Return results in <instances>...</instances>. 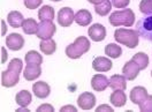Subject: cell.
Listing matches in <instances>:
<instances>
[{
  "mask_svg": "<svg viewBox=\"0 0 152 112\" xmlns=\"http://www.w3.org/2000/svg\"><path fill=\"white\" fill-rule=\"evenodd\" d=\"M114 38H115V41L118 43L129 47V49L136 47L138 45V42H140L138 32L136 30H132V29H116L115 32H114Z\"/></svg>",
  "mask_w": 152,
  "mask_h": 112,
  "instance_id": "1",
  "label": "cell"
},
{
  "mask_svg": "<svg viewBox=\"0 0 152 112\" xmlns=\"http://www.w3.org/2000/svg\"><path fill=\"white\" fill-rule=\"evenodd\" d=\"M90 50V42L84 36H80L66 47V56L70 59H78Z\"/></svg>",
  "mask_w": 152,
  "mask_h": 112,
  "instance_id": "2",
  "label": "cell"
},
{
  "mask_svg": "<svg viewBox=\"0 0 152 112\" xmlns=\"http://www.w3.org/2000/svg\"><path fill=\"white\" fill-rule=\"evenodd\" d=\"M110 23L114 26V27H120V26H124V27H132L135 21V14H134L133 10H116L111 14L110 16Z\"/></svg>",
  "mask_w": 152,
  "mask_h": 112,
  "instance_id": "3",
  "label": "cell"
},
{
  "mask_svg": "<svg viewBox=\"0 0 152 112\" xmlns=\"http://www.w3.org/2000/svg\"><path fill=\"white\" fill-rule=\"evenodd\" d=\"M136 29L140 36L152 43V13L146 18L140 20L136 24Z\"/></svg>",
  "mask_w": 152,
  "mask_h": 112,
  "instance_id": "4",
  "label": "cell"
},
{
  "mask_svg": "<svg viewBox=\"0 0 152 112\" xmlns=\"http://www.w3.org/2000/svg\"><path fill=\"white\" fill-rule=\"evenodd\" d=\"M56 31H57L56 24L52 21H40V23L38 24V30L36 35L40 41L50 39L56 34Z\"/></svg>",
  "mask_w": 152,
  "mask_h": 112,
  "instance_id": "5",
  "label": "cell"
},
{
  "mask_svg": "<svg viewBox=\"0 0 152 112\" xmlns=\"http://www.w3.org/2000/svg\"><path fill=\"white\" fill-rule=\"evenodd\" d=\"M74 19H75V14L70 7H64L58 13V22L61 27H65V28L69 27L73 23Z\"/></svg>",
  "mask_w": 152,
  "mask_h": 112,
  "instance_id": "6",
  "label": "cell"
},
{
  "mask_svg": "<svg viewBox=\"0 0 152 112\" xmlns=\"http://www.w3.org/2000/svg\"><path fill=\"white\" fill-rule=\"evenodd\" d=\"M20 80V73L18 72H14V71H4L1 73V84L6 88H10V87H14L16 85Z\"/></svg>",
  "mask_w": 152,
  "mask_h": 112,
  "instance_id": "7",
  "label": "cell"
},
{
  "mask_svg": "<svg viewBox=\"0 0 152 112\" xmlns=\"http://www.w3.org/2000/svg\"><path fill=\"white\" fill-rule=\"evenodd\" d=\"M77 104L82 110H91L96 105V97L91 93H82L77 98Z\"/></svg>",
  "mask_w": 152,
  "mask_h": 112,
  "instance_id": "8",
  "label": "cell"
},
{
  "mask_svg": "<svg viewBox=\"0 0 152 112\" xmlns=\"http://www.w3.org/2000/svg\"><path fill=\"white\" fill-rule=\"evenodd\" d=\"M88 34H89V37L91 38L92 41H95V42H102L106 37V28H105L103 24L96 23V24H92L89 28Z\"/></svg>",
  "mask_w": 152,
  "mask_h": 112,
  "instance_id": "9",
  "label": "cell"
},
{
  "mask_svg": "<svg viewBox=\"0 0 152 112\" xmlns=\"http://www.w3.org/2000/svg\"><path fill=\"white\" fill-rule=\"evenodd\" d=\"M141 68L140 66L137 65L134 60H130V61H127L124 64V68H122V73H124V77L129 81H133L137 77V75L140 73Z\"/></svg>",
  "mask_w": 152,
  "mask_h": 112,
  "instance_id": "10",
  "label": "cell"
},
{
  "mask_svg": "<svg viewBox=\"0 0 152 112\" xmlns=\"http://www.w3.org/2000/svg\"><path fill=\"white\" fill-rule=\"evenodd\" d=\"M24 45V38L20 34H10L8 37H6V46L13 50L19 51Z\"/></svg>",
  "mask_w": 152,
  "mask_h": 112,
  "instance_id": "11",
  "label": "cell"
},
{
  "mask_svg": "<svg viewBox=\"0 0 152 112\" xmlns=\"http://www.w3.org/2000/svg\"><path fill=\"white\" fill-rule=\"evenodd\" d=\"M112 66V61L105 57H97L92 61V68L97 72H108Z\"/></svg>",
  "mask_w": 152,
  "mask_h": 112,
  "instance_id": "12",
  "label": "cell"
},
{
  "mask_svg": "<svg viewBox=\"0 0 152 112\" xmlns=\"http://www.w3.org/2000/svg\"><path fill=\"white\" fill-rule=\"evenodd\" d=\"M32 91L35 94V96L38 98H46L51 93V88L46 82L38 81L32 85Z\"/></svg>",
  "mask_w": 152,
  "mask_h": 112,
  "instance_id": "13",
  "label": "cell"
},
{
  "mask_svg": "<svg viewBox=\"0 0 152 112\" xmlns=\"http://www.w3.org/2000/svg\"><path fill=\"white\" fill-rule=\"evenodd\" d=\"M91 85L92 89L96 91H104L105 89L108 87V79L103 74H96L91 79Z\"/></svg>",
  "mask_w": 152,
  "mask_h": 112,
  "instance_id": "14",
  "label": "cell"
},
{
  "mask_svg": "<svg viewBox=\"0 0 152 112\" xmlns=\"http://www.w3.org/2000/svg\"><path fill=\"white\" fill-rule=\"evenodd\" d=\"M40 74H42V67L40 65H36V64H28L23 72L24 79L28 81L36 80Z\"/></svg>",
  "mask_w": 152,
  "mask_h": 112,
  "instance_id": "15",
  "label": "cell"
},
{
  "mask_svg": "<svg viewBox=\"0 0 152 112\" xmlns=\"http://www.w3.org/2000/svg\"><path fill=\"white\" fill-rule=\"evenodd\" d=\"M148 90L144 87H135L133 90L130 91V101L134 104H141V103L148 97Z\"/></svg>",
  "mask_w": 152,
  "mask_h": 112,
  "instance_id": "16",
  "label": "cell"
},
{
  "mask_svg": "<svg viewBox=\"0 0 152 112\" xmlns=\"http://www.w3.org/2000/svg\"><path fill=\"white\" fill-rule=\"evenodd\" d=\"M126 81L127 79L124 77V75H112L111 79L108 80V87L112 88L113 90H124L127 88Z\"/></svg>",
  "mask_w": 152,
  "mask_h": 112,
  "instance_id": "17",
  "label": "cell"
},
{
  "mask_svg": "<svg viewBox=\"0 0 152 112\" xmlns=\"http://www.w3.org/2000/svg\"><path fill=\"white\" fill-rule=\"evenodd\" d=\"M74 21H75L78 26L86 27V26L92 21V15H91V13L88 10H80L75 14Z\"/></svg>",
  "mask_w": 152,
  "mask_h": 112,
  "instance_id": "18",
  "label": "cell"
},
{
  "mask_svg": "<svg viewBox=\"0 0 152 112\" xmlns=\"http://www.w3.org/2000/svg\"><path fill=\"white\" fill-rule=\"evenodd\" d=\"M110 101L115 108H121L127 103V96L124 93V90H114L113 93L111 94Z\"/></svg>",
  "mask_w": 152,
  "mask_h": 112,
  "instance_id": "19",
  "label": "cell"
},
{
  "mask_svg": "<svg viewBox=\"0 0 152 112\" xmlns=\"http://www.w3.org/2000/svg\"><path fill=\"white\" fill-rule=\"evenodd\" d=\"M39 49H40V51L44 55L51 56V55H53L56 52L57 44H56V42L52 38H50V39H42V42L39 44Z\"/></svg>",
  "mask_w": 152,
  "mask_h": 112,
  "instance_id": "20",
  "label": "cell"
},
{
  "mask_svg": "<svg viewBox=\"0 0 152 112\" xmlns=\"http://www.w3.org/2000/svg\"><path fill=\"white\" fill-rule=\"evenodd\" d=\"M7 20H8V23L13 28H21L22 27V23H23V15L18 12V10H13L10 12V14L7 15Z\"/></svg>",
  "mask_w": 152,
  "mask_h": 112,
  "instance_id": "21",
  "label": "cell"
},
{
  "mask_svg": "<svg viewBox=\"0 0 152 112\" xmlns=\"http://www.w3.org/2000/svg\"><path fill=\"white\" fill-rule=\"evenodd\" d=\"M21 28L23 29V32L24 34H27V35H34V34H37L38 23L34 19H24Z\"/></svg>",
  "mask_w": 152,
  "mask_h": 112,
  "instance_id": "22",
  "label": "cell"
},
{
  "mask_svg": "<svg viewBox=\"0 0 152 112\" xmlns=\"http://www.w3.org/2000/svg\"><path fill=\"white\" fill-rule=\"evenodd\" d=\"M15 101L20 106H28L32 101V96L31 93H29L28 90H21L16 94L15 96Z\"/></svg>",
  "mask_w": 152,
  "mask_h": 112,
  "instance_id": "23",
  "label": "cell"
},
{
  "mask_svg": "<svg viewBox=\"0 0 152 112\" xmlns=\"http://www.w3.org/2000/svg\"><path fill=\"white\" fill-rule=\"evenodd\" d=\"M38 18L40 21H52L54 19V10L51 6H43L38 10Z\"/></svg>",
  "mask_w": 152,
  "mask_h": 112,
  "instance_id": "24",
  "label": "cell"
},
{
  "mask_svg": "<svg viewBox=\"0 0 152 112\" xmlns=\"http://www.w3.org/2000/svg\"><path fill=\"white\" fill-rule=\"evenodd\" d=\"M111 8H112V2L110 0H104L103 2L95 5V12L100 16L107 15L111 12Z\"/></svg>",
  "mask_w": 152,
  "mask_h": 112,
  "instance_id": "25",
  "label": "cell"
},
{
  "mask_svg": "<svg viewBox=\"0 0 152 112\" xmlns=\"http://www.w3.org/2000/svg\"><path fill=\"white\" fill-rule=\"evenodd\" d=\"M105 53H106V56L111 57V58H119L122 55V49H121V46H119L118 44L110 43L108 45H106V47H105Z\"/></svg>",
  "mask_w": 152,
  "mask_h": 112,
  "instance_id": "26",
  "label": "cell"
},
{
  "mask_svg": "<svg viewBox=\"0 0 152 112\" xmlns=\"http://www.w3.org/2000/svg\"><path fill=\"white\" fill-rule=\"evenodd\" d=\"M24 60L27 64H36V65H42L43 63V57L38 53L37 51H29L24 57Z\"/></svg>",
  "mask_w": 152,
  "mask_h": 112,
  "instance_id": "27",
  "label": "cell"
},
{
  "mask_svg": "<svg viewBox=\"0 0 152 112\" xmlns=\"http://www.w3.org/2000/svg\"><path fill=\"white\" fill-rule=\"evenodd\" d=\"M137 65L140 66V68L141 69H145L148 65H149V57L146 56L145 53H143V52H138V53H136L135 56L133 57V59Z\"/></svg>",
  "mask_w": 152,
  "mask_h": 112,
  "instance_id": "28",
  "label": "cell"
},
{
  "mask_svg": "<svg viewBox=\"0 0 152 112\" xmlns=\"http://www.w3.org/2000/svg\"><path fill=\"white\" fill-rule=\"evenodd\" d=\"M22 67H23L22 60L18 59V58H14L13 60H10V65H8V69L14 71V72H18V73H21L22 72Z\"/></svg>",
  "mask_w": 152,
  "mask_h": 112,
  "instance_id": "29",
  "label": "cell"
},
{
  "mask_svg": "<svg viewBox=\"0 0 152 112\" xmlns=\"http://www.w3.org/2000/svg\"><path fill=\"white\" fill-rule=\"evenodd\" d=\"M140 10L143 14L149 15L152 13V0H142L140 4Z\"/></svg>",
  "mask_w": 152,
  "mask_h": 112,
  "instance_id": "30",
  "label": "cell"
},
{
  "mask_svg": "<svg viewBox=\"0 0 152 112\" xmlns=\"http://www.w3.org/2000/svg\"><path fill=\"white\" fill-rule=\"evenodd\" d=\"M140 110L143 112H151L152 111V96H148L141 104H140Z\"/></svg>",
  "mask_w": 152,
  "mask_h": 112,
  "instance_id": "31",
  "label": "cell"
},
{
  "mask_svg": "<svg viewBox=\"0 0 152 112\" xmlns=\"http://www.w3.org/2000/svg\"><path fill=\"white\" fill-rule=\"evenodd\" d=\"M43 0H24V6L28 10H36L42 5Z\"/></svg>",
  "mask_w": 152,
  "mask_h": 112,
  "instance_id": "32",
  "label": "cell"
},
{
  "mask_svg": "<svg viewBox=\"0 0 152 112\" xmlns=\"http://www.w3.org/2000/svg\"><path fill=\"white\" fill-rule=\"evenodd\" d=\"M130 0H112V5L115 8H124L129 5Z\"/></svg>",
  "mask_w": 152,
  "mask_h": 112,
  "instance_id": "33",
  "label": "cell"
},
{
  "mask_svg": "<svg viewBox=\"0 0 152 112\" xmlns=\"http://www.w3.org/2000/svg\"><path fill=\"white\" fill-rule=\"evenodd\" d=\"M38 112H53L54 111V108L51 105V104H43V105H40V106H38L37 109Z\"/></svg>",
  "mask_w": 152,
  "mask_h": 112,
  "instance_id": "34",
  "label": "cell"
},
{
  "mask_svg": "<svg viewBox=\"0 0 152 112\" xmlns=\"http://www.w3.org/2000/svg\"><path fill=\"white\" fill-rule=\"evenodd\" d=\"M97 111H98V112H102V111L112 112V111H113V109H112L111 106L106 105V104H103V105H100V106H98V108H97Z\"/></svg>",
  "mask_w": 152,
  "mask_h": 112,
  "instance_id": "35",
  "label": "cell"
},
{
  "mask_svg": "<svg viewBox=\"0 0 152 112\" xmlns=\"http://www.w3.org/2000/svg\"><path fill=\"white\" fill-rule=\"evenodd\" d=\"M61 112H66V111H73L75 112L77 111L76 110L75 106H73V105H66V106H64V108H61V110H60Z\"/></svg>",
  "mask_w": 152,
  "mask_h": 112,
  "instance_id": "36",
  "label": "cell"
},
{
  "mask_svg": "<svg viewBox=\"0 0 152 112\" xmlns=\"http://www.w3.org/2000/svg\"><path fill=\"white\" fill-rule=\"evenodd\" d=\"M1 52H2V59H1V63H5L6 61V59H7V52H6V50L2 47L1 49Z\"/></svg>",
  "mask_w": 152,
  "mask_h": 112,
  "instance_id": "37",
  "label": "cell"
},
{
  "mask_svg": "<svg viewBox=\"0 0 152 112\" xmlns=\"http://www.w3.org/2000/svg\"><path fill=\"white\" fill-rule=\"evenodd\" d=\"M90 4H94V5H98V4H100V2H103L104 0H88Z\"/></svg>",
  "mask_w": 152,
  "mask_h": 112,
  "instance_id": "38",
  "label": "cell"
},
{
  "mask_svg": "<svg viewBox=\"0 0 152 112\" xmlns=\"http://www.w3.org/2000/svg\"><path fill=\"white\" fill-rule=\"evenodd\" d=\"M21 111L28 112V111H30V110H28V109H27V106H21L20 109H18V110H16V112H21Z\"/></svg>",
  "mask_w": 152,
  "mask_h": 112,
  "instance_id": "39",
  "label": "cell"
},
{
  "mask_svg": "<svg viewBox=\"0 0 152 112\" xmlns=\"http://www.w3.org/2000/svg\"><path fill=\"white\" fill-rule=\"evenodd\" d=\"M6 30H7L6 24H4V22H2V34H5V32H6Z\"/></svg>",
  "mask_w": 152,
  "mask_h": 112,
  "instance_id": "40",
  "label": "cell"
},
{
  "mask_svg": "<svg viewBox=\"0 0 152 112\" xmlns=\"http://www.w3.org/2000/svg\"><path fill=\"white\" fill-rule=\"evenodd\" d=\"M52 1H61V0H52Z\"/></svg>",
  "mask_w": 152,
  "mask_h": 112,
  "instance_id": "41",
  "label": "cell"
},
{
  "mask_svg": "<svg viewBox=\"0 0 152 112\" xmlns=\"http://www.w3.org/2000/svg\"><path fill=\"white\" fill-rule=\"evenodd\" d=\"M151 76H152V72H151Z\"/></svg>",
  "mask_w": 152,
  "mask_h": 112,
  "instance_id": "42",
  "label": "cell"
}]
</instances>
